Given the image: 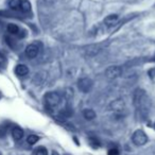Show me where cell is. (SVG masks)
<instances>
[{
  "mask_svg": "<svg viewBox=\"0 0 155 155\" xmlns=\"http://www.w3.org/2000/svg\"><path fill=\"white\" fill-rule=\"evenodd\" d=\"M83 116L86 120H93V119L96 118V113L94 110H91V108H86V110H83Z\"/></svg>",
  "mask_w": 155,
  "mask_h": 155,
  "instance_id": "7c38bea8",
  "label": "cell"
},
{
  "mask_svg": "<svg viewBox=\"0 0 155 155\" xmlns=\"http://www.w3.org/2000/svg\"><path fill=\"white\" fill-rule=\"evenodd\" d=\"M51 155H58V152H52Z\"/></svg>",
  "mask_w": 155,
  "mask_h": 155,
  "instance_id": "7402d4cb",
  "label": "cell"
},
{
  "mask_svg": "<svg viewBox=\"0 0 155 155\" xmlns=\"http://www.w3.org/2000/svg\"><path fill=\"white\" fill-rule=\"evenodd\" d=\"M15 73L19 77H25L29 73V68L24 64H19L15 67Z\"/></svg>",
  "mask_w": 155,
  "mask_h": 155,
  "instance_id": "9c48e42d",
  "label": "cell"
},
{
  "mask_svg": "<svg viewBox=\"0 0 155 155\" xmlns=\"http://www.w3.org/2000/svg\"><path fill=\"white\" fill-rule=\"evenodd\" d=\"M134 105L141 115H147L151 108V100L143 89H136L133 95Z\"/></svg>",
  "mask_w": 155,
  "mask_h": 155,
  "instance_id": "6da1fadb",
  "label": "cell"
},
{
  "mask_svg": "<svg viewBox=\"0 0 155 155\" xmlns=\"http://www.w3.org/2000/svg\"><path fill=\"white\" fill-rule=\"evenodd\" d=\"M93 81L89 79V78H81L80 80L78 81V87L80 89V91L84 94H87L91 91L93 88Z\"/></svg>",
  "mask_w": 155,
  "mask_h": 155,
  "instance_id": "277c9868",
  "label": "cell"
},
{
  "mask_svg": "<svg viewBox=\"0 0 155 155\" xmlns=\"http://www.w3.org/2000/svg\"><path fill=\"white\" fill-rule=\"evenodd\" d=\"M5 133H7V127H0V136L2 137V136L5 135Z\"/></svg>",
  "mask_w": 155,
  "mask_h": 155,
  "instance_id": "ac0fdd59",
  "label": "cell"
},
{
  "mask_svg": "<svg viewBox=\"0 0 155 155\" xmlns=\"http://www.w3.org/2000/svg\"><path fill=\"white\" fill-rule=\"evenodd\" d=\"M121 72H122V70L119 66H110L106 68L105 75L108 79H116V78L120 77Z\"/></svg>",
  "mask_w": 155,
  "mask_h": 155,
  "instance_id": "8992f818",
  "label": "cell"
},
{
  "mask_svg": "<svg viewBox=\"0 0 155 155\" xmlns=\"http://www.w3.org/2000/svg\"><path fill=\"white\" fill-rule=\"evenodd\" d=\"M12 136L15 140H20L24 137V131L19 127H15L12 130Z\"/></svg>",
  "mask_w": 155,
  "mask_h": 155,
  "instance_id": "30bf717a",
  "label": "cell"
},
{
  "mask_svg": "<svg viewBox=\"0 0 155 155\" xmlns=\"http://www.w3.org/2000/svg\"><path fill=\"white\" fill-rule=\"evenodd\" d=\"M148 74L150 75V78H155V68H152V69H150V70L148 71Z\"/></svg>",
  "mask_w": 155,
  "mask_h": 155,
  "instance_id": "d6986e66",
  "label": "cell"
},
{
  "mask_svg": "<svg viewBox=\"0 0 155 155\" xmlns=\"http://www.w3.org/2000/svg\"><path fill=\"white\" fill-rule=\"evenodd\" d=\"M9 7L16 11H19L20 9V0H10L9 1Z\"/></svg>",
  "mask_w": 155,
  "mask_h": 155,
  "instance_id": "5bb4252c",
  "label": "cell"
},
{
  "mask_svg": "<svg viewBox=\"0 0 155 155\" xmlns=\"http://www.w3.org/2000/svg\"><path fill=\"white\" fill-rule=\"evenodd\" d=\"M44 101H45V105L48 110H52L56 108L61 103V96L55 91H49L45 95L44 97Z\"/></svg>",
  "mask_w": 155,
  "mask_h": 155,
  "instance_id": "7a4b0ae2",
  "label": "cell"
},
{
  "mask_svg": "<svg viewBox=\"0 0 155 155\" xmlns=\"http://www.w3.org/2000/svg\"><path fill=\"white\" fill-rule=\"evenodd\" d=\"M5 56L0 52V65L5 64Z\"/></svg>",
  "mask_w": 155,
  "mask_h": 155,
  "instance_id": "44dd1931",
  "label": "cell"
},
{
  "mask_svg": "<svg viewBox=\"0 0 155 155\" xmlns=\"http://www.w3.org/2000/svg\"><path fill=\"white\" fill-rule=\"evenodd\" d=\"M38 140H39V138H38V136H36V135H29L28 138H27V142H28L29 144H35Z\"/></svg>",
  "mask_w": 155,
  "mask_h": 155,
  "instance_id": "2e32d148",
  "label": "cell"
},
{
  "mask_svg": "<svg viewBox=\"0 0 155 155\" xmlns=\"http://www.w3.org/2000/svg\"><path fill=\"white\" fill-rule=\"evenodd\" d=\"M107 155H119V151H118V149L113 148V149H110V150H108Z\"/></svg>",
  "mask_w": 155,
  "mask_h": 155,
  "instance_id": "e0dca14e",
  "label": "cell"
},
{
  "mask_svg": "<svg viewBox=\"0 0 155 155\" xmlns=\"http://www.w3.org/2000/svg\"><path fill=\"white\" fill-rule=\"evenodd\" d=\"M132 142L137 147L144 146L148 142V136L142 130H136L132 135Z\"/></svg>",
  "mask_w": 155,
  "mask_h": 155,
  "instance_id": "3957f363",
  "label": "cell"
},
{
  "mask_svg": "<svg viewBox=\"0 0 155 155\" xmlns=\"http://www.w3.org/2000/svg\"><path fill=\"white\" fill-rule=\"evenodd\" d=\"M7 30H8V32H9L10 34H13V35H16V34H18V33H19V28H18V26H16L15 24L8 25Z\"/></svg>",
  "mask_w": 155,
  "mask_h": 155,
  "instance_id": "4fadbf2b",
  "label": "cell"
},
{
  "mask_svg": "<svg viewBox=\"0 0 155 155\" xmlns=\"http://www.w3.org/2000/svg\"><path fill=\"white\" fill-rule=\"evenodd\" d=\"M44 2L46 3V5H54V3L56 2V0H43Z\"/></svg>",
  "mask_w": 155,
  "mask_h": 155,
  "instance_id": "ffe728a7",
  "label": "cell"
},
{
  "mask_svg": "<svg viewBox=\"0 0 155 155\" xmlns=\"http://www.w3.org/2000/svg\"><path fill=\"white\" fill-rule=\"evenodd\" d=\"M39 48L36 44H30V45L27 46L26 48V55L29 58H34L38 55Z\"/></svg>",
  "mask_w": 155,
  "mask_h": 155,
  "instance_id": "52a82bcc",
  "label": "cell"
},
{
  "mask_svg": "<svg viewBox=\"0 0 155 155\" xmlns=\"http://www.w3.org/2000/svg\"><path fill=\"white\" fill-rule=\"evenodd\" d=\"M110 107L116 114H122V112H124L125 110V103L122 99H117L110 103Z\"/></svg>",
  "mask_w": 155,
  "mask_h": 155,
  "instance_id": "5b68a950",
  "label": "cell"
},
{
  "mask_svg": "<svg viewBox=\"0 0 155 155\" xmlns=\"http://www.w3.org/2000/svg\"><path fill=\"white\" fill-rule=\"evenodd\" d=\"M34 155H48V150L45 147H38L34 150Z\"/></svg>",
  "mask_w": 155,
  "mask_h": 155,
  "instance_id": "9a60e30c",
  "label": "cell"
},
{
  "mask_svg": "<svg viewBox=\"0 0 155 155\" xmlns=\"http://www.w3.org/2000/svg\"><path fill=\"white\" fill-rule=\"evenodd\" d=\"M19 11L24 12V13H28L31 11V3L28 0H20V9Z\"/></svg>",
  "mask_w": 155,
  "mask_h": 155,
  "instance_id": "8fae6325",
  "label": "cell"
},
{
  "mask_svg": "<svg viewBox=\"0 0 155 155\" xmlns=\"http://www.w3.org/2000/svg\"><path fill=\"white\" fill-rule=\"evenodd\" d=\"M118 20H119L118 15H116V14H110V15H108L105 17L104 24H105V26H107V27H113L114 25H116L117 22H118Z\"/></svg>",
  "mask_w": 155,
  "mask_h": 155,
  "instance_id": "ba28073f",
  "label": "cell"
}]
</instances>
